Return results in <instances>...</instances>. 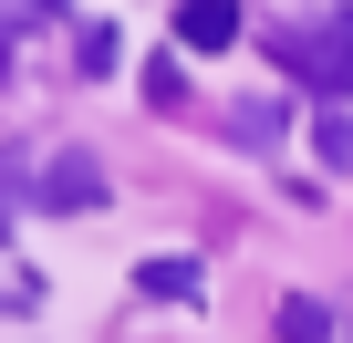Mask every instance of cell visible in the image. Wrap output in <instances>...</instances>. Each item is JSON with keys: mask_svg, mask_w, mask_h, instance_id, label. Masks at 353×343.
Listing matches in <instances>:
<instances>
[{"mask_svg": "<svg viewBox=\"0 0 353 343\" xmlns=\"http://www.w3.org/2000/svg\"><path fill=\"white\" fill-rule=\"evenodd\" d=\"M270 63L291 84H312V94H353V0L322 11V21H281L270 32Z\"/></svg>", "mask_w": 353, "mask_h": 343, "instance_id": "obj_1", "label": "cell"}, {"mask_svg": "<svg viewBox=\"0 0 353 343\" xmlns=\"http://www.w3.org/2000/svg\"><path fill=\"white\" fill-rule=\"evenodd\" d=\"M312 156H322V166H353V115H343V104L312 115Z\"/></svg>", "mask_w": 353, "mask_h": 343, "instance_id": "obj_7", "label": "cell"}, {"mask_svg": "<svg viewBox=\"0 0 353 343\" xmlns=\"http://www.w3.org/2000/svg\"><path fill=\"white\" fill-rule=\"evenodd\" d=\"M176 42L188 52H229L239 42V0H176Z\"/></svg>", "mask_w": 353, "mask_h": 343, "instance_id": "obj_3", "label": "cell"}, {"mask_svg": "<svg viewBox=\"0 0 353 343\" xmlns=\"http://www.w3.org/2000/svg\"><path fill=\"white\" fill-rule=\"evenodd\" d=\"M343 343H353V322H343Z\"/></svg>", "mask_w": 353, "mask_h": 343, "instance_id": "obj_9", "label": "cell"}, {"mask_svg": "<svg viewBox=\"0 0 353 343\" xmlns=\"http://www.w3.org/2000/svg\"><path fill=\"white\" fill-rule=\"evenodd\" d=\"M32 208H104V156H83V146H63L52 166H42V188H32Z\"/></svg>", "mask_w": 353, "mask_h": 343, "instance_id": "obj_2", "label": "cell"}, {"mask_svg": "<svg viewBox=\"0 0 353 343\" xmlns=\"http://www.w3.org/2000/svg\"><path fill=\"white\" fill-rule=\"evenodd\" d=\"M0 302H11V291H0Z\"/></svg>", "mask_w": 353, "mask_h": 343, "instance_id": "obj_10", "label": "cell"}, {"mask_svg": "<svg viewBox=\"0 0 353 343\" xmlns=\"http://www.w3.org/2000/svg\"><path fill=\"white\" fill-rule=\"evenodd\" d=\"M0 21L32 32V21H73V0H0Z\"/></svg>", "mask_w": 353, "mask_h": 343, "instance_id": "obj_8", "label": "cell"}, {"mask_svg": "<svg viewBox=\"0 0 353 343\" xmlns=\"http://www.w3.org/2000/svg\"><path fill=\"white\" fill-rule=\"evenodd\" d=\"M332 333H343V322H332L312 291H291V302H281V343H332Z\"/></svg>", "mask_w": 353, "mask_h": 343, "instance_id": "obj_6", "label": "cell"}, {"mask_svg": "<svg viewBox=\"0 0 353 343\" xmlns=\"http://www.w3.org/2000/svg\"><path fill=\"white\" fill-rule=\"evenodd\" d=\"M73 63H83V73L104 84V73L125 63V32H114V21H83V32H73Z\"/></svg>", "mask_w": 353, "mask_h": 343, "instance_id": "obj_5", "label": "cell"}, {"mask_svg": "<svg viewBox=\"0 0 353 343\" xmlns=\"http://www.w3.org/2000/svg\"><path fill=\"white\" fill-rule=\"evenodd\" d=\"M135 291H145V302H188V291H198V260H188V250H166V260L135 271Z\"/></svg>", "mask_w": 353, "mask_h": 343, "instance_id": "obj_4", "label": "cell"}]
</instances>
